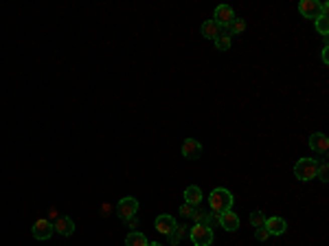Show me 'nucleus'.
Wrapping results in <instances>:
<instances>
[{
    "label": "nucleus",
    "instance_id": "1",
    "mask_svg": "<svg viewBox=\"0 0 329 246\" xmlns=\"http://www.w3.org/2000/svg\"><path fill=\"white\" fill-rule=\"evenodd\" d=\"M233 194L226 187H215L208 196V207H211L213 213H224V211H231L233 207Z\"/></svg>",
    "mask_w": 329,
    "mask_h": 246
},
{
    "label": "nucleus",
    "instance_id": "2",
    "mask_svg": "<svg viewBox=\"0 0 329 246\" xmlns=\"http://www.w3.org/2000/svg\"><path fill=\"white\" fill-rule=\"evenodd\" d=\"M316 174H318V163H316L314 158H298V160H296V165H294V176H296L301 183L314 181Z\"/></svg>",
    "mask_w": 329,
    "mask_h": 246
},
{
    "label": "nucleus",
    "instance_id": "3",
    "mask_svg": "<svg viewBox=\"0 0 329 246\" xmlns=\"http://www.w3.org/2000/svg\"><path fill=\"white\" fill-rule=\"evenodd\" d=\"M136 213H139V200H136L134 196H128V198H121L117 205V215L121 218L123 222H128L132 218H136Z\"/></svg>",
    "mask_w": 329,
    "mask_h": 246
},
{
    "label": "nucleus",
    "instance_id": "4",
    "mask_svg": "<svg viewBox=\"0 0 329 246\" xmlns=\"http://www.w3.org/2000/svg\"><path fill=\"white\" fill-rule=\"evenodd\" d=\"M189 237L193 246H211L213 244V231L211 226H204V224H193V229L189 231Z\"/></svg>",
    "mask_w": 329,
    "mask_h": 246
},
{
    "label": "nucleus",
    "instance_id": "5",
    "mask_svg": "<svg viewBox=\"0 0 329 246\" xmlns=\"http://www.w3.org/2000/svg\"><path fill=\"white\" fill-rule=\"evenodd\" d=\"M53 222H49L46 218H40V220H35L33 222V226H31V233H33V237L35 239H40V242H44V239H49L53 235Z\"/></svg>",
    "mask_w": 329,
    "mask_h": 246
},
{
    "label": "nucleus",
    "instance_id": "6",
    "mask_svg": "<svg viewBox=\"0 0 329 246\" xmlns=\"http://www.w3.org/2000/svg\"><path fill=\"white\" fill-rule=\"evenodd\" d=\"M235 20V11H233L229 5H220L217 9H215V14H213V22L217 25L220 29H226L231 25V22Z\"/></svg>",
    "mask_w": 329,
    "mask_h": 246
},
{
    "label": "nucleus",
    "instance_id": "7",
    "mask_svg": "<svg viewBox=\"0 0 329 246\" xmlns=\"http://www.w3.org/2000/svg\"><path fill=\"white\" fill-rule=\"evenodd\" d=\"M298 14L303 18H307V20H316V18H320V3L318 0H301L298 3Z\"/></svg>",
    "mask_w": 329,
    "mask_h": 246
},
{
    "label": "nucleus",
    "instance_id": "8",
    "mask_svg": "<svg viewBox=\"0 0 329 246\" xmlns=\"http://www.w3.org/2000/svg\"><path fill=\"white\" fill-rule=\"evenodd\" d=\"M263 229L270 233V235H283V233L288 231V224H285L283 218L272 215V218H266V222H263Z\"/></svg>",
    "mask_w": 329,
    "mask_h": 246
},
{
    "label": "nucleus",
    "instance_id": "9",
    "mask_svg": "<svg viewBox=\"0 0 329 246\" xmlns=\"http://www.w3.org/2000/svg\"><path fill=\"white\" fill-rule=\"evenodd\" d=\"M220 226H222L224 231H229V233H235L239 229V215L235 211H224V213H220Z\"/></svg>",
    "mask_w": 329,
    "mask_h": 246
},
{
    "label": "nucleus",
    "instance_id": "10",
    "mask_svg": "<svg viewBox=\"0 0 329 246\" xmlns=\"http://www.w3.org/2000/svg\"><path fill=\"white\" fill-rule=\"evenodd\" d=\"M200 154H202V143L200 141L184 139V143H182V156H184V158L195 160V158H200Z\"/></svg>",
    "mask_w": 329,
    "mask_h": 246
},
{
    "label": "nucleus",
    "instance_id": "11",
    "mask_svg": "<svg viewBox=\"0 0 329 246\" xmlns=\"http://www.w3.org/2000/svg\"><path fill=\"white\" fill-rule=\"evenodd\" d=\"M53 229H55V233H59V235L68 237L75 233V222L68 218V215H59V218L55 220V224H53Z\"/></svg>",
    "mask_w": 329,
    "mask_h": 246
},
{
    "label": "nucleus",
    "instance_id": "12",
    "mask_svg": "<svg viewBox=\"0 0 329 246\" xmlns=\"http://www.w3.org/2000/svg\"><path fill=\"white\" fill-rule=\"evenodd\" d=\"M309 147L318 154H325L329 149V139L322 132H314V134H309Z\"/></svg>",
    "mask_w": 329,
    "mask_h": 246
},
{
    "label": "nucleus",
    "instance_id": "13",
    "mask_svg": "<svg viewBox=\"0 0 329 246\" xmlns=\"http://www.w3.org/2000/svg\"><path fill=\"white\" fill-rule=\"evenodd\" d=\"M154 224H156V231L158 233H163V235H169L171 229L176 226V220H173L169 213H163V215H158Z\"/></svg>",
    "mask_w": 329,
    "mask_h": 246
},
{
    "label": "nucleus",
    "instance_id": "14",
    "mask_svg": "<svg viewBox=\"0 0 329 246\" xmlns=\"http://www.w3.org/2000/svg\"><path fill=\"white\" fill-rule=\"evenodd\" d=\"M202 189L197 187V185H189L187 189H184V202H187V205H191V207H197L202 202Z\"/></svg>",
    "mask_w": 329,
    "mask_h": 246
},
{
    "label": "nucleus",
    "instance_id": "15",
    "mask_svg": "<svg viewBox=\"0 0 329 246\" xmlns=\"http://www.w3.org/2000/svg\"><path fill=\"white\" fill-rule=\"evenodd\" d=\"M200 31H202V35H204L206 40H215L220 33H222V29L215 25L213 20H206V22H202V29H200Z\"/></svg>",
    "mask_w": 329,
    "mask_h": 246
},
{
    "label": "nucleus",
    "instance_id": "16",
    "mask_svg": "<svg viewBox=\"0 0 329 246\" xmlns=\"http://www.w3.org/2000/svg\"><path fill=\"white\" fill-rule=\"evenodd\" d=\"M125 246H147V237L141 231H132L125 235Z\"/></svg>",
    "mask_w": 329,
    "mask_h": 246
},
{
    "label": "nucleus",
    "instance_id": "17",
    "mask_svg": "<svg viewBox=\"0 0 329 246\" xmlns=\"http://www.w3.org/2000/svg\"><path fill=\"white\" fill-rule=\"evenodd\" d=\"M213 42H215V46H217V51H229L231 44H233V42H231V35H229V31H226V29H222V33H220Z\"/></svg>",
    "mask_w": 329,
    "mask_h": 246
},
{
    "label": "nucleus",
    "instance_id": "18",
    "mask_svg": "<svg viewBox=\"0 0 329 246\" xmlns=\"http://www.w3.org/2000/svg\"><path fill=\"white\" fill-rule=\"evenodd\" d=\"M184 233H187V226H184V224H176V226L171 229L169 235H167V239H169L171 244H180L182 237H184Z\"/></svg>",
    "mask_w": 329,
    "mask_h": 246
},
{
    "label": "nucleus",
    "instance_id": "19",
    "mask_svg": "<svg viewBox=\"0 0 329 246\" xmlns=\"http://www.w3.org/2000/svg\"><path fill=\"white\" fill-rule=\"evenodd\" d=\"M226 31H229V35H239L246 31V22L242 20V18H235V20L231 22L229 27H226Z\"/></svg>",
    "mask_w": 329,
    "mask_h": 246
},
{
    "label": "nucleus",
    "instance_id": "20",
    "mask_svg": "<svg viewBox=\"0 0 329 246\" xmlns=\"http://www.w3.org/2000/svg\"><path fill=\"white\" fill-rule=\"evenodd\" d=\"M316 31H318L320 35H327L329 33V20H327V16L316 18Z\"/></svg>",
    "mask_w": 329,
    "mask_h": 246
},
{
    "label": "nucleus",
    "instance_id": "21",
    "mask_svg": "<svg viewBox=\"0 0 329 246\" xmlns=\"http://www.w3.org/2000/svg\"><path fill=\"white\" fill-rule=\"evenodd\" d=\"M263 222H266V215H263V211H253V213H250V224H253L255 229L263 226Z\"/></svg>",
    "mask_w": 329,
    "mask_h": 246
},
{
    "label": "nucleus",
    "instance_id": "22",
    "mask_svg": "<svg viewBox=\"0 0 329 246\" xmlns=\"http://www.w3.org/2000/svg\"><path fill=\"white\" fill-rule=\"evenodd\" d=\"M316 176H318L322 183H327V163L325 160H320L318 163V174H316Z\"/></svg>",
    "mask_w": 329,
    "mask_h": 246
},
{
    "label": "nucleus",
    "instance_id": "23",
    "mask_svg": "<svg viewBox=\"0 0 329 246\" xmlns=\"http://www.w3.org/2000/svg\"><path fill=\"white\" fill-rule=\"evenodd\" d=\"M204 211H202V209H197V207H193V213H191V218L195 220V224H202V220H204Z\"/></svg>",
    "mask_w": 329,
    "mask_h": 246
},
{
    "label": "nucleus",
    "instance_id": "24",
    "mask_svg": "<svg viewBox=\"0 0 329 246\" xmlns=\"http://www.w3.org/2000/svg\"><path fill=\"white\" fill-rule=\"evenodd\" d=\"M255 237H257V239H259V242H266V239H268V237H270V233H268L266 229H263V226H259V229H257V231H255Z\"/></svg>",
    "mask_w": 329,
    "mask_h": 246
},
{
    "label": "nucleus",
    "instance_id": "25",
    "mask_svg": "<svg viewBox=\"0 0 329 246\" xmlns=\"http://www.w3.org/2000/svg\"><path fill=\"white\" fill-rule=\"evenodd\" d=\"M180 213L184 215V218H191V213H193V207H191V205H187V202H184V205L180 207Z\"/></svg>",
    "mask_w": 329,
    "mask_h": 246
},
{
    "label": "nucleus",
    "instance_id": "26",
    "mask_svg": "<svg viewBox=\"0 0 329 246\" xmlns=\"http://www.w3.org/2000/svg\"><path fill=\"white\" fill-rule=\"evenodd\" d=\"M57 218H59V215H57V209H55V207H51V209H49V218H46V220L53 222V220H57Z\"/></svg>",
    "mask_w": 329,
    "mask_h": 246
},
{
    "label": "nucleus",
    "instance_id": "27",
    "mask_svg": "<svg viewBox=\"0 0 329 246\" xmlns=\"http://www.w3.org/2000/svg\"><path fill=\"white\" fill-rule=\"evenodd\" d=\"M110 213H112V207L105 202V205L101 207V215H103V218H107V215H110Z\"/></svg>",
    "mask_w": 329,
    "mask_h": 246
},
{
    "label": "nucleus",
    "instance_id": "28",
    "mask_svg": "<svg viewBox=\"0 0 329 246\" xmlns=\"http://www.w3.org/2000/svg\"><path fill=\"white\" fill-rule=\"evenodd\" d=\"M322 62H325V64L329 62V57H327V46H325V49H322Z\"/></svg>",
    "mask_w": 329,
    "mask_h": 246
},
{
    "label": "nucleus",
    "instance_id": "29",
    "mask_svg": "<svg viewBox=\"0 0 329 246\" xmlns=\"http://www.w3.org/2000/svg\"><path fill=\"white\" fill-rule=\"evenodd\" d=\"M147 246H163V244H158V242H147Z\"/></svg>",
    "mask_w": 329,
    "mask_h": 246
}]
</instances>
